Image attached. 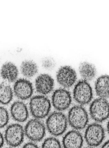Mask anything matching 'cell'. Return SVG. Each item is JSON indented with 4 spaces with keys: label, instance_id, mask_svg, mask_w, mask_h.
<instances>
[{
    "label": "cell",
    "instance_id": "6da1fadb",
    "mask_svg": "<svg viewBox=\"0 0 109 148\" xmlns=\"http://www.w3.org/2000/svg\"><path fill=\"white\" fill-rule=\"evenodd\" d=\"M67 117L62 112H53L49 114L46 120V130L53 136H61L67 129Z\"/></svg>",
    "mask_w": 109,
    "mask_h": 148
},
{
    "label": "cell",
    "instance_id": "7a4b0ae2",
    "mask_svg": "<svg viewBox=\"0 0 109 148\" xmlns=\"http://www.w3.org/2000/svg\"><path fill=\"white\" fill-rule=\"evenodd\" d=\"M51 106V101L44 95L33 96L29 101V111L34 118L37 119H43L47 117L50 114Z\"/></svg>",
    "mask_w": 109,
    "mask_h": 148
},
{
    "label": "cell",
    "instance_id": "3957f363",
    "mask_svg": "<svg viewBox=\"0 0 109 148\" xmlns=\"http://www.w3.org/2000/svg\"><path fill=\"white\" fill-rule=\"evenodd\" d=\"M67 117L69 125L77 130L86 128L89 122L88 113L83 106L80 105L72 106Z\"/></svg>",
    "mask_w": 109,
    "mask_h": 148
},
{
    "label": "cell",
    "instance_id": "277c9868",
    "mask_svg": "<svg viewBox=\"0 0 109 148\" xmlns=\"http://www.w3.org/2000/svg\"><path fill=\"white\" fill-rule=\"evenodd\" d=\"M91 117L96 122L100 123L109 117V103L106 99L99 97L93 100L89 108Z\"/></svg>",
    "mask_w": 109,
    "mask_h": 148
},
{
    "label": "cell",
    "instance_id": "5b68a950",
    "mask_svg": "<svg viewBox=\"0 0 109 148\" xmlns=\"http://www.w3.org/2000/svg\"><path fill=\"white\" fill-rule=\"evenodd\" d=\"M105 137L104 129L99 123H93L87 126L84 138L89 147L94 148L100 145Z\"/></svg>",
    "mask_w": 109,
    "mask_h": 148
},
{
    "label": "cell",
    "instance_id": "8992f818",
    "mask_svg": "<svg viewBox=\"0 0 109 148\" xmlns=\"http://www.w3.org/2000/svg\"><path fill=\"white\" fill-rule=\"evenodd\" d=\"M24 129L25 136L34 143L41 141L46 135V125L41 119L35 118L30 119L28 121Z\"/></svg>",
    "mask_w": 109,
    "mask_h": 148
},
{
    "label": "cell",
    "instance_id": "52a82bcc",
    "mask_svg": "<svg viewBox=\"0 0 109 148\" xmlns=\"http://www.w3.org/2000/svg\"><path fill=\"white\" fill-rule=\"evenodd\" d=\"M24 129L19 123L8 125L4 132V140L10 147L16 148L22 144L25 137Z\"/></svg>",
    "mask_w": 109,
    "mask_h": 148
},
{
    "label": "cell",
    "instance_id": "ba28073f",
    "mask_svg": "<svg viewBox=\"0 0 109 148\" xmlns=\"http://www.w3.org/2000/svg\"><path fill=\"white\" fill-rule=\"evenodd\" d=\"M92 89L88 82L84 79L79 80L74 86L73 97L80 105L89 103L92 99Z\"/></svg>",
    "mask_w": 109,
    "mask_h": 148
},
{
    "label": "cell",
    "instance_id": "9c48e42d",
    "mask_svg": "<svg viewBox=\"0 0 109 148\" xmlns=\"http://www.w3.org/2000/svg\"><path fill=\"white\" fill-rule=\"evenodd\" d=\"M71 93L65 88L55 90L52 97V103L58 111L62 112L69 108L72 103Z\"/></svg>",
    "mask_w": 109,
    "mask_h": 148
},
{
    "label": "cell",
    "instance_id": "30bf717a",
    "mask_svg": "<svg viewBox=\"0 0 109 148\" xmlns=\"http://www.w3.org/2000/svg\"><path fill=\"white\" fill-rule=\"evenodd\" d=\"M56 77L58 83L61 85L68 88L75 83L77 79V73L72 67L69 66H64L58 70Z\"/></svg>",
    "mask_w": 109,
    "mask_h": 148
},
{
    "label": "cell",
    "instance_id": "8fae6325",
    "mask_svg": "<svg viewBox=\"0 0 109 148\" xmlns=\"http://www.w3.org/2000/svg\"><path fill=\"white\" fill-rule=\"evenodd\" d=\"M33 91L32 83L26 79H19L14 84V92L16 97L21 100H26L31 97Z\"/></svg>",
    "mask_w": 109,
    "mask_h": 148
},
{
    "label": "cell",
    "instance_id": "7c38bea8",
    "mask_svg": "<svg viewBox=\"0 0 109 148\" xmlns=\"http://www.w3.org/2000/svg\"><path fill=\"white\" fill-rule=\"evenodd\" d=\"M83 143V136L77 130L69 131L62 138V145L64 148H82Z\"/></svg>",
    "mask_w": 109,
    "mask_h": 148
},
{
    "label": "cell",
    "instance_id": "4fadbf2b",
    "mask_svg": "<svg viewBox=\"0 0 109 148\" xmlns=\"http://www.w3.org/2000/svg\"><path fill=\"white\" fill-rule=\"evenodd\" d=\"M10 112L13 119L18 123H23L27 121L29 115L27 106L24 102L20 100L15 101L12 103Z\"/></svg>",
    "mask_w": 109,
    "mask_h": 148
},
{
    "label": "cell",
    "instance_id": "5bb4252c",
    "mask_svg": "<svg viewBox=\"0 0 109 148\" xmlns=\"http://www.w3.org/2000/svg\"><path fill=\"white\" fill-rule=\"evenodd\" d=\"M54 81L50 75L46 73L40 74L35 79L36 90L42 95L50 93L53 89Z\"/></svg>",
    "mask_w": 109,
    "mask_h": 148
},
{
    "label": "cell",
    "instance_id": "9a60e30c",
    "mask_svg": "<svg viewBox=\"0 0 109 148\" xmlns=\"http://www.w3.org/2000/svg\"><path fill=\"white\" fill-rule=\"evenodd\" d=\"M95 89L99 97H109V75H103L99 77L95 82Z\"/></svg>",
    "mask_w": 109,
    "mask_h": 148
},
{
    "label": "cell",
    "instance_id": "2e32d148",
    "mask_svg": "<svg viewBox=\"0 0 109 148\" xmlns=\"http://www.w3.org/2000/svg\"><path fill=\"white\" fill-rule=\"evenodd\" d=\"M18 73L17 66L11 62H5L2 65L1 69V77L10 82H13L16 79Z\"/></svg>",
    "mask_w": 109,
    "mask_h": 148
},
{
    "label": "cell",
    "instance_id": "e0dca14e",
    "mask_svg": "<svg viewBox=\"0 0 109 148\" xmlns=\"http://www.w3.org/2000/svg\"><path fill=\"white\" fill-rule=\"evenodd\" d=\"M79 71L81 77L85 80H91L95 77L96 69L95 66L87 62L80 63Z\"/></svg>",
    "mask_w": 109,
    "mask_h": 148
},
{
    "label": "cell",
    "instance_id": "ac0fdd59",
    "mask_svg": "<svg viewBox=\"0 0 109 148\" xmlns=\"http://www.w3.org/2000/svg\"><path fill=\"white\" fill-rule=\"evenodd\" d=\"M13 90L11 86L6 82L0 84V103L7 105L9 103L13 97Z\"/></svg>",
    "mask_w": 109,
    "mask_h": 148
},
{
    "label": "cell",
    "instance_id": "d6986e66",
    "mask_svg": "<svg viewBox=\"0 0 109 148\" xmlns=\"http://www.w3.org/2000/svg\"><path fill=\"white\" fill-rule=\"evenodd\" d=\"M22 73L28 77H33L38 72V66L35 62L32 60H25L22 61L20 66Z\"/></svg>",
    "mask_w": 109,
    "mask_h": 148
},
{
    "label": "cell",
    "instance_id": "ffe728a7",
    "mask_svg": "<svg viewBox=\"0 0 109 148\" xmlns=\"http://www.w3.org/2000/svg\"><path fill=\"white\" fill-rule=\"evenodd\" d=\"M42 148H62L59 140L54 136L46 138L42 145Z\"/></svg>",
    "mask_w": 109,
    "mask_h": 148
},
{
    "label": "cell",
    "instance_id": "44dd1931",
    "mask_svg": "<svg viewBox=\"0 0 109 148\" xmlns=\"http://www.w3.org/2000/svg\"><path fill=\"white\" fill-rule=\"evenodd\" d=\"M9 113L5 107L0 106V129L7 126L9 121Z\"/></svg>",
    "mask_w": 109,
    "mask_h": 148
},
{
    "label": "cell",
    "instance_id": "7402d4cb",
    "mask_svg": "<svg viewBox=\"0 0 109 148\" xmlns=\"http://www.w3.org/2000/svg\"><path fill=\"white\" fill-rule=\"evenodd\" d=\"M42 64L45 68L51 69L55 65V62L52 58H46L42 60Z\"/></svg>",
    "mask_w": 109,
    "mask_h": 148
},
{
    "label": "cell",
    "instance_id": "603a6c76",
    "mask_svg": "<svg viewBox=\"0 0 109 148\" xmlns=\"http://www.w3.org/2000/svg\"><path fill=\"white\" fill-rule=\"evenodd\" d=\"M22 148H40L39 146L34 142H30L26 143Z\"/></svg>",
    "mask_w": 109,
    "mask_h": 148
},
{
    "label": "cell",
    "instance_id": "cb8c5ba5",
    "mask_svg": "<svg viewBox=\"0 0 109 148\" xmlns=\"http://www.w3.org/2000/svg\"><path fill=\"white\" fill-rule=\"evenodd\" d=\"M4 142H5V140H4V136L0 132V148H2L3 147Z\"/></svg>",
    "mask_w": 109,
    "mask_h": 148
},
{
    "label": "cell",
    "instance_id": "d4e9b609",
    "mask_svg": "<svg viewBox=\"0 0 109 148\" xmlns=\"http://www.w3.org/2000/svg\"><path fill=\"white\" fill-rule=\"evenodd\" d=\"M101 148H109V140L104 143L101 146Z\"/></svg>",
    "mask_w": 109,
    "mask_h": 148
},
{
    "label": "cell",
    "instance_id": "484cf974",
    "mask_svg": "<svg viewBox=\"0 0 109 148\" xmlns=\"http://www.w3.org/2000/svg\"><path fill=\"white\" fill-rule=\"evenodd\" d=\"M107 132H108V134H109V120L108 121V123H107Z\"/></svg>",
    "mask_w": 109,
    "mask_h": 148
},
{
    "label": "cell",
    "instance_id": "4316f807",
    "mask_svg": "<svg viewBox=\"0 0 109 148\" xmlns=\"http://www.w3.org/2000/svg\"><path fill=\"white\" fill-rule=\"evenodd\" d=\"M13 148V147H7V148Z\"/></svg>",
    "mask_w": 109,
    "mask_h": 148
},
{
    "label": "cell",
    "instance_id": "83f0119b",
    "mask_svg": "<svg viewBox=\"0 0 109 148\" xmlns=\"http://www.w3.org/2000/svg\"><path fill=\"white\" fill-rule=\"evenodd\" d=\"M93 148V147H87V148Z\"/></svg>",
    "mask_w": 109,
    "mask_h": 148
}]
</instances>
